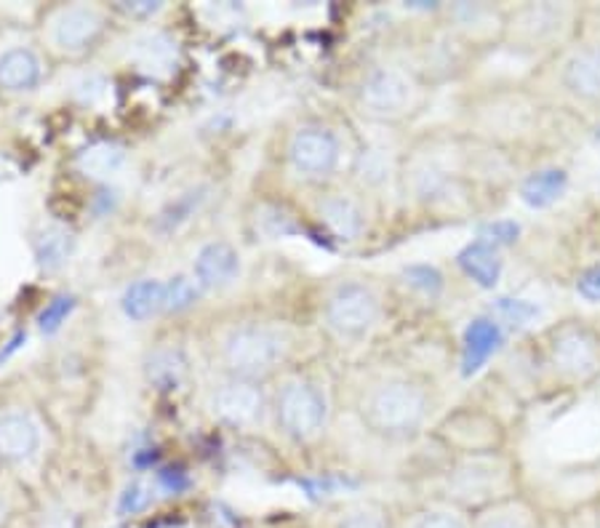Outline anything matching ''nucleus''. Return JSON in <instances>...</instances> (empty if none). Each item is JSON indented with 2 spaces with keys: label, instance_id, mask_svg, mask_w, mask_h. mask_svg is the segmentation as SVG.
<instances>
[{
  "label": "nucleus",
  "instance_id": "aec40b11",
  "mask_svg": "<svg viewBox=\"0 0 600 528\" xmlns=\"http://www.w3.org/2000/svg\"><path fill=\"white\" fill-rule=\"evenodd\" d=\"M457 265L481 289H494L502 278L499 248L491 246L486 240L475 238L472 243H467L462 251L457 254Z\"/></svg>",
  "mask_w": 600,
  "mask_h": 528
},
{
  "label": "nucleus",
  "instance_id": "39448f33",
  "mask_svg": "<svg viewBox=\"0 0 600 528\" xmlns=\"http://www.w3.org/2000/svg\"><path fill=\"white\" fill-rule=\"evenodd\" d=\"M326 331L339 342H363L381 318L379 291L366 281H339L326 291L320 305Z\"/></svg>",
  "mask_w": 600,
  "mask_h": 528
},
{
  "label": "nucleus",
  "instance_id": "f704fd0d",
  "mask_svg": "<svg viewBox=\"0 0 600 528\" xmlns=\"http://www.w3.org/2000/svg\"><path fill=\"white\" fill-rule=\"evenodd\" d=\"M411 528H464L462 520L451 513H424Z\"/></svg>",
  "mask_w": 600,
  "mask_h": 528
},
{
  "label": "nucleus",
  "instance_id": "412c9836",
  "mask_svg": "<svg viewBox=\"0 0 600 528\" xmlns=\"http://www.w3.org/2000/svg\"><path fill=\"white\" fill-rule=\"evenodd\" d=\"M126 318L144 324V320L155 318L166 307V281H157V278H142V281L131 283L126 289L123 300H120Z\"/></svg>",
  "mask_w": 600,
  "mask_h": 528
},
{
  "label": "nucleus",
  "instance_id": "b1692460",
  "mask_svg": "<svg viewBox=\"0 0 600 528\" xmlns=\"http://www.w3.org/2000/svg\"><path fill=\"white\" fill-rule=\"evenodd\" d=\"M209 200V187H192V190L181 192L179 198H174L172 203H166V209L157 214V230L163 233H174L181 224L190 222L198 214L200 206Z\"/></svg>",
  "mask_w": 600,
  "mask_h": 528
},
{
  "label": "nucleus",
  "instance_id": "2f4dec72",
  "mask_svg": "<svg viewBox=\"0 0 600 528\" xmlns=\"http://www.w3.org/2000/svg\"><path fill=\"white\" fill-rule=\"evenodd\" d=\"M337 528H390V524H387L381 509L357 507V509H350V513L339 520Z\"/></svg>",
  "mask_w": 600,
  "mask_h": 528
},
{
  "label": "nucleus",
  "instance_id": "ddd939ff",
  "mask_svg": "<svg viewBox=\"0 0 600 528\" xmlns=\"http://www.w3.org/2000/svg\"><path fill=\"white\" fill-rule=\"evenodd\" d=\"M240 275V254L233 243L211 240L196 254L192 262V278L203 294L209 291H224L233 286Z\"/></svg>",
  "mask_w": 600,
  "mask_h": 528
},
{
  "label": "nucleus",
  "instance_id": "dca6fc26",
  "mask_svg": "<svg viewBox=\"0 0 600 528\" xmlns=\"http://www.w3.org/2000/svg\"><path fill=\"white\" fill-rule=\"evenodd\" d=\"M129 161V150L118 139H96L75 153V172L94 185H110Z\"/></svg>",
  "mask_w": 600,
  "mask_h": 528
},
{
  "label": "nucleus",
  "instance_id": "9d476101",
  "mask_svg": "<svg viewBox=\"0 0 600 528\" xmlns=\"http://www.w3.org/2000/svg\"><path fill=\"white\" fill-rule=\"evenodd\" d=\"M550 357L561 374L572 379H587L600 368V342L596 333L581 326H563L553 333Z\"/></svg>",
  "mask_w": 600,
  "mask_h": 528
},
{
  "label": "nucleus",
  "instance_id": "f8f14e48",
  "mask_svg": "<svg viewBox=\"0 0 600 528\" xmlns=\"http://www.w3.org/2000/svg\"><path fill=\"white\" fill-rule=\"evenodd\" d=\"M44 433L30 411H0V465H24L40 451Z\"/></svg>",
  "mask_w": 600,
  "mask_h": 528
},
{
  "label": "nucleus",
  "instance_id": "0eeeda50",
  "mask_svg": "<svg viewBox=\"0 0 600 528\" xmlns=\"http://www.w3.org/2000/svg\"><path fill=\"white\" fill-rule=\"evenodd\" d=\"M420 102L416 81L400 67L374 64L355 83V105L377 124H396L409 118Z\"/></svg>",
  "mask_w": 600,
  "mask_h": 528
},
{
  "label": "nucleus",
  "instance_id": "6e6552de",
  "mask_svg": "<svg viewBox=\"0 0 600 528\" xmlns=\"http://www.w3.org/2000/svg\"><path fill=\"white\" fill-rule=\"evenodd\" d=\"M205 411L230 430H257L270 419V387L264 382L216 376L205 390Z\"/></svg>",
  "mask_w": 600,
  "mask_h": 528
},
{
  "label": "nucleus",
  "instance_id": "7ed1b4c3",
  "mask_svg": "<svg viewBox=\"0 0 600 528\" xmlns=\"http://www.w3.org/2000/svg\"><path fill=\"white\" fill-rule=\"evenodd\" d=\"M113 20V9L102 3L46 5L38 22V46L48 62H83L110 38Z\"/></svg>",
  "mask_w": 600,
  "mask_h": 528
},
{
  "label": "nucleus",
  "instance_id": "6ab92c4d",
  "mask_svg": "<svg viewBox=\"0 0 600 528\" xmlns=\"http://www.w3.org/2000/svg\"><path fill=\"white\" fill-rule=\"evenodd\" d=\"M78 238L70 227L59 222H48L46 227H40L33 238V251L38 259L40 270L57 272L70 262V257L75 254Z\"/></svg>",
  "mask_w": 600,
  "mask_h": 528
},
{
  "label": "nucleus",
  "instance_id": "a878e982",
  "mask_svg": "<svg viewBox=\"0 0 600 528\" xmlns=\"http://www.w3.org/2000/svg\"><path fill=\"white\" fill-rule=\"evenodd\" d=\"M403 278L411 289L420 291L422 296H430V300H435V296L444 291V275H440V272L430 265L405 267Z\"/></svg>",
  "mask_w": 600,
  "mask_h": 528
},
{
  "label": "nucleus",
  "instance_id": "4468645a",
  "mask_svg": "<svg viewBox=\"0 0 600 528\" xmlns=\"http://www.w3.org/2000/svg\"><path fill=\"white\" fill-rule=\"evenodd\" d=\"M144 382L155 392H177L190 379V357L177 342H157L142 361Z\"/></svg>",
  "mask_w": 600,
  "mask_h": 528
},
{
  "label": "nucleus",
  "instance_id": "2eb2a0df",
  "mask_svg": "<svg viewBox=\"0 0 600 528\" xmlns=\"http://www.w3.org/2000/svg\"><path fill=\"white\" fill-rule=\"evenodd\" d=\"M563 89L574 99L585 105H598L600 102V44L579 46L572 57L563 62L561 72Z\"/></svg>",
  "mask_w": 600,
  "mask_h": 528
},
{
  "label": "nucleus",
  "instance_id": "c756f323",
  "mask_svg": "<svg viewBox=\"0 0 600 528\" xmlns=\"http://www.w3.org/2000/svg\"><path fill=\"white\" fill-rule=\"evenodd\" d=\"M494 309L515 326H526L539 315V307L529 300H496Z\"/></svg>",
  "mask_w": 600,
  "mask_h": 528
},
{
  "label": "nucleus",
  "instance_id": "393cba45",
  "mask_svg": "<svg viewBox=\"0 0 600 528\" xmlns=\"http://www.w3.org/2000/svg\"><path fill=\"white\" fill-rule=\"evenodd\" d=\"M203 296V289L198 286L192 275H174L166 281V315H181L187 309L198 305V300Z\"/></svg>",
  "mask_w": 600,
  "mask_h": 528
},
{
  "label": "nucleus",
  "instance_id": "20e7f679",
  "mask_svg": "<svg viewBox=\"0 0 600 528\" xmlns=\"http://www.w3.org/2000/svg\"><path fill=\"white\" fill-rule=\"evenodd\" d=\"M329 392L315 376L286 372L278 376L275 387H270V419L291 443L305 446L318 441L329 427Z\"/></svg>",
  "mask_w": 600,
  "mask_h": 528
},
{
  "label": "nucleus",
  "instance_id": "bb28decb",
  "mask_svg": "<svg viewBox=\"0 0 600 528\" xmlns=\"http://www.w3.org/2000/svg\"><path fill=\"white\" fill-rule=\"evenodd\" d=\"M107 89L110 86H107V78L102 75V72H86V75L72 86V99L81 107H94L105 99Z\"/></svg>",
  "mask_w": 600,
  "mask_h": 528
},
{
  "label": "nucleus",
  "instance_id": "5701e85b",
  "mask_svg": "<svg viewBox=\"0 0 600 528\" xmlns=\"http://www.w3.org/2000/svg\"><path fill=\"white\" fill-rule=\"evenodd\" d=\"M568 187V174L563 168L550 166L539 168V172L529 174L520 185V200H523L529 209H550L563 198Z\"/></svg>",
  "mask_w": 600,
  "mask_h": 528
},
{
  "label": "nucleus",
  "instance_id": "58836bf2",
  "mask_svg": "<svg viewBox=\"0 0 600 528\" xmlns=\"http://www.w3.org/2000/svg\"><path fill=\"white\" fill-rule=\"evenodd\" d=\"M596 137H598V139H600V126H598V131H596Z\"/></svg>",
  "mask_w": 600,
  "mask_h": 528
},
{
  "label": "nucleus",
  "instance_id": "f257e3e1",
  "mask_svg": "<svg viewBox=\"0 0 600 528\" xmlns=\"http://www.w3.org/2000/svg\"><path fill=\"white\" fill-rule=\"evenodd\" d=\"M296 352V333L289 324L262 315H240L216 326L209 339V361L216 376L275 382L286 374Z\"/></svg>",
  "mask_w": 600,
  "mask_h": 528
},
{
  "label": "nucleus",
  "instance_id": "9b49d317",
  "mask_svg": "<svg viewBox=\"0 0 600 528\" xmlns=\"http://www.w3.org/2000/svg\"><path fill=\"white\" fill-rule=\"evenodd\" d=\"M48 75V57L40 46L14 44L0 54V91L11 96L33 94Z\"/></svg>",
  "mask_w": 600,
  "mask_h": 528
},
{
  "label": "nucleus",
  "instance_id": "7c9ffc66",
  "mask_svg": "<svg viewBox=\"0 0 600 528\" xmlns=\"http://www.w3.org/2000/svg\"><path fill=\"white\" fill-rule=\"evenodd\" d=\"M72 307H75V300H72V296H67V294L57 296V300L48 302L44 313H40V320H38L40 329H44L46 333L57 331L59 326H62L64 320H67V315H70Z\"/></svg>",
  "mask_w": 600,
  "mask_h": 528
},
{
  "label": "nucleus",
  "instance_id": "e433bc0d",
  "mask_svg": "<svg viewBox=\"0 0 600 528\" xmlns=\"http://www.w3.org/2000/svg\"><path fill=\"white\" fill-rule=\"evenodd\" d=\"M483 528H526V526L515 518H491Z\"/></svg>",
  "mask_w": 600,
  "mask_h": 528
},
{
  "label": "nucleus",
  "instance_id": "c9c22d12",
  "mask_svg": "<svg viewBox=\"0 0 600 528\" xmlns=\"http://www.w3.org/2000/svg\"><path fill=\"white\" fill-rule=\"evenodd\" d=\"M157 481H161L163 489L174 491V494H177V491H181L187 485V478L181 476V472H177V470H163L161 476H157Z\"/></svg>",
  "mask_w": 600,
  "mask_h": 528
},
{
  "label": "nucleus",
  "instance_id": "4c0bfd02",
  "mask_svg": "<svg viewBox=\"0 0 600 528\" xmlns=\"http://www.w3.org/2000/svg\"><path fill=\"white\" fill-rule=\"evenodd\" d=\"M9 520H11V505L3 500V496H0V528H5Z\"/></svg>",
  "mask_w": 600,
  "mask_h": 528
},
{
  "label": "nucleus",
  "instance_id": "473e14b6",
  "mask_svg": "<svg viewBox=\"0 0 600 528\" xmlns=\"http://www.w3.org/2000/svg\"><path fill=\"white\" fill-rule=\"evenodd\" d=\"M110 9L115 16H126V20L131 22H150L155 20L166 5L153 3V0H137V3H115Z\"/></svg>",
  "mask_w": 600,
  "mask_h": 528
},
{
  "label": "nucleus",
  "instance_id": "a211bd4d",
  "mask_svg": "<svg viewBox=\"0 0 600 528\" xmlns=\"http://www.w3.org/2000/svg\"><path fill=\"white\" fill-rule=\"evenodd\" d=\"M502 326L494 318H475L464 329L462 339V374L472 376L481 372L496 350L502 348Z\"/></svg>",
  "mask_w": 600,
  "mask_h": 528
},
{
  "label": "nucleus",
  "instance_id": "f03ea898",
  "mask_svg": "<svg viewBox=\"0 0 600 528\" xmlns=\"http://www.w3.org/2000/svg\"><path fill=\"white\" fill-rule=\"evenodd\" d=\"M433 414L427 385L411 374H385L363 387L357 416L363 427L385 441H411Z\"/></svg>",
  "mask_w": 600,
  "mask_h": 528
},
{
  "label": "nucleus",
  "instance_id": "f3484780",
  "mask_svg": "<svg viewBox=\"0 0 600 528\" xmlns=\"http://www.w3.org/2000/svg\"><path fill=\"white\" fill-rule=\"evenodd\" d=\"M131 62L148 75H168L179 62V44L168 30H150L131 46Z\"/></svg>",
  "mask_w": 600,
  "mask_h": 528
},
{
  "label": "nucleus",
  "instance_id": "1a4fd4ad",
  "mask_svg": "<svg viewBox=\"0 0 600 528\" xmlns=\"http://www.w3.org/2000/svg\"><path fill=\"white\" fill-rule=\"evenodd\" d=\"M313 200V214L320 227L339 243H357L368 230V214L363 200L337 187H318Z\"/></svg>",
  "mask_w": 600,
  "mask_h": 528
},
{
  "label": "nucleus",
  "instance_id": "4be33fe9",
  "mask_svg": "<svg viewBox=\"0 0 600 528\" xmlns=\"http://www.w3.org/2000/svg\"><path fill=\"white\" fill-rule=\"evenodd\" d=\"M563 20H566V11L557 5H529V9H520L515 14V33L529 44H544L561 33Z\"/></svg>",
  "mask_w": 600,
  "mask_h": 528
},
{
  "label": "nucleus",
  "instance_id": "72a5a7b5",
  "mask_svg": "<svg viewBox=\"0 0 600 528\" xmlns=\"http://www.w3.org/2000/svg\"><path fill=\"white\" fill-rule=\"evenodd\" d=\"M577 291L581 300L600 302V262L592 265L587 272H581V278L577 281Z\"/></svg>",
  "mask_w": 600,
  "mask_h": 528
},
{
  "label": "nucleus",
  "instance_id": "cd10ccee",
  "mask_svg": "<svg viewBox=\"0 0 600 528\" xmlns=\"http://www.w3.org/2000/svg\"><path fill=\"white\" fill-rule=\"evenodd\" d=\"M150 502H153V489L142 481H133L126 485L123 494H120L118 513L120 515H137V513H142Z\"/></svg>",
  "mask_w": 600,
  "mask_h": 528
},
{
  "label": "nucleus",
  "instance_id": "c85d7f7f",
  "mask_svg": "<svg viewBox=\"0 0 600 528\" xmlns=\"http://www.w3.org/2000/svg\"><path fill=\"white\" fill-rule=\"evenodd\" d=\"M520 227L510 220H499V222H489L483 224L481 230H478V240H486L491 246L502 248V246H510V243L518 240Z\"/></svg>",
  "mask_w": 600,
  "mask_h": 528
},
{
  "label": "nucleus",
  "instance_id": "423d86ee",
  "mask_svg": "<svg viewBox=\"0 0 600 528\" xmlns=\"http://www.w3.org/2000/svg\"><path fill=\"white\" fill-rule=\"evenodd\" d=\"M342 139L337 129L315 118L296 124L283 148L291 172L313 187L329 185L342 166Z\"/></svg>",
  "mask_w": 600,
  "mask_h": 528
}]
</instances>
